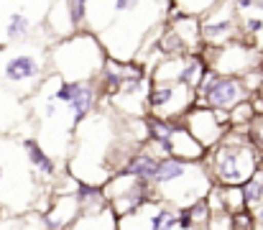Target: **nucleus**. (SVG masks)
<instances>
[{
  "mask_svg": "<svg viewBox=\"0 0 263 230\" xmlns=\"http://www.w3.org/2000/svg\"><path fill=\"white\" fill-rule=\"evenodd\" d=\"M212 176L202 161H179V158H161L159 161V171L151 182V192L154 200L181 210L189 207L199 200L207 197V192L212 189Z\"/></svg>",
  "mask_w": 263,
  "mask_h": 230,
  "instance_id": "obj_1",
  "label": "nucleus"
},
{
  "mask_svg": "<svg viewBox=\"0 0 263 230\" xmlns=\"http://www.w3.org/2000/svg\"><path fill=\"white\" fill-rule=\"evenodd\" d=\"M204 166L215 187H243L261 164V151L248 141L246 128H228L222 141L204 153Z\"/></svg>",
  "mask_w": 263,
  "mask_h": 230,
  "instance_id": "obj_2",
  "label": "nucleus"
},
{
  "mask_svg": "<svg viewBox=\"0 0 263 230\" xmlns=\"http://www.w3.org/2000/svg\"><path fill=\"white\" fill-rule=\"evenodd\" d=\"M105 62V49L87 31H80L64 41H54L49 46V69L62 82H97Z\"/></svg>",
  "mask_w": 263,
  "mask_h": 230,
  "instance_id": "obj_3",
  "label": "nucleus"
},
{
  "mask_svg": "<svg viewBox=\"0 0 263 230\" xmlns=\"http://www.w3.org/2000/svg\"><path fill=\"white\" fill-rule=\"evenodd\" d=\"M49 46H51V41L33 44V39L15 44V49H10L3 57L0 79L21 92L39 90L49 75Z\"/></svg>",
  "mask_w": 263,
  "mask_h": 230,
  "instance_id": "obj_4",
  "label": "nucleus"
},
{
  "mask_svg": "<svg viewBox=\"0 0 263 230\" xmlns=\"http://www.w3.org/2000/svg\"><path fill=\"white\" fill-rule=\"evenodd\" d=\"M251 100V95L246 92L243 82L238 77H220L207 72L202 79V84L194 92V105L197 108H207V110H220V113H230L235 105Z\"/></svg>",
  "mask_w": 263,
  "mask_h": 230,
  "instance_id": "obj_5",
  "label": "nucleus"
},
{
  "mask_svg": "<svg viewBox=\"0 0 263 230\" xmlns=\"http://www.w3.org/2000/svg\"><path fill=\"white\" fill-rule=\"evenodd\" d=\"M49 84L57 102L67 110L74 128L97 110V102H100L97 82H62L59 77L49 75Z\"/></svg>",
  "mask_w": 263,
  "mask_h": 230,
  "instance_id": "obj_6",
  "label": "nucleus"
},
{
  "mask_svg": "<svg viewBox=\"0 0 263 230\" xmlns=\"http://www.w3.org/2000/svg\"><path fill=\"white\" fill-rule=\"evenodd\" d=\"M194 108V90L184 84H154L146 95V113L156 120H172L184 118Z\"/></svg>",
  "mask_w": 263,
  "mask_h": 230,
  "instance_id": "obj_7",
  "label": "nucleus"
},
{
  "mask_svg": "<svg viewBox=\"0 0 263 230\" xmlns=\"http://www.w3.org/2000/svg\"><path fill=\"white\" fill-rule=\"evenodd\" d=\"M102 197L110 205V210L118 218H123V215L136 213L146 202H151L154 192H151V187L146 182H138V179L128 176V174H115V176H110L102 184Z\"/></svg>",
  "mask_w": 263,
  "mask_h": 230,
  "instance_id": "obj_8",
  "label": "nucleus"
},
{
  "mask_svg": "<svg viewBox=\"0 0 263 230\" xmlns=\"http://www.w3.org/2000/svg\"><path fill=\"white\" fill-rule=\"evenodd\" d=\"M263 51L246 41H233L222 49H212V59H207V67L212 75L220 77H246L261 67Z\"/></svg>",
  "mask_w": 263,
  "mask_h": 230,
  "instance_id": "obj_9",
  "label": "nucleus"
},
{
  "mask_svg": "<svg viewBox=\"0 0 263 230\" xmlns=\"http://www.w3.org/2000/svg\"><path fill=\"white\" fill-rule=\"evenodd\" d=\"M238 13H235V3H215L212 10L199 21V36L202 44H207L210 49H222L233 41H238Z\"/></svg>",
  "mask_w": 263,
  "mask_h": 230,
  "instance_id": "obj_10",
  "label": "nucleus"
},
{
  "mask_svg": "<svg viewBox=\"0 0 263 230\" xmlns=\"http://www.w3.org/2000/svg\"><path fill=\"white\" fill-rule=\"evenodd\" d=\"M181 126L189 131V136L204 149V151H212L222 136L228 133V113H220V110H207V108H192L184 118H181Z\"/></svg>",
  "mask_w": 263,
  "mask_h": 230,
  "instance_id": "obj_11",
  "label": "nucleus"
},
{
  "mask_svg": "<svg viewBox=\"0 0 263 230\" xmlns=\"http://www.w3.org/2000/svg\"><path fill=\"white\" fill-rule=\"evenodd\" d=\"M118 230H181L179 228V213L174 207L151 200L143 207H138L130 215L118 218Z\"/></svg>",
  "mask_w": 263,
  "mask_h": 230,
  "instance_id": "obj_12",
  "label": "nucleus"
},
{
  "mask_svg": "<svg viewBox=\"0 0 263 230\" xmlns=\"http://www.w3.org/2000/svg\"><path fill=\"white\" fill-rule=\"evenodd\" d=\"M80 215V202L74 192L69 194H57L54 205L44 213V230H67Z\"/></svg>",
  "mask_w": 263,
  "mask_h": 230,
  "instance_id": "obj_13",
  "label": "nucleus"
},
{
  "mask_svg": "<svg viewBox=\"0 0 263 230\" xmlns=\"http://www.w3.org/2000/svg\"><path fill=\"white\" fill-rule=\"evenodd\" d=\"M21 146H23V156H26V161H28V166H31L33 174H39L44 179H54L59 174V164L54 161V156H49V153L44 151V146L39 144V138H23Z\"/></svg>",
  "mask_w": 263,
  "mask_h": 230,
  "instance_id": "obj_14",
  "label": "nucleus"
},
{
  "mask_svg": "<svg viewBox=\"0 0 263 230\" xmlns=\"http://www.w3.org/2000/svg\"><path fill=\"white\" fill-rule=\"evenodd\" d=\"M204 153L207 151L189 136V131H186L181 123H176L174 136H172V141H169V156H172V158H179V161H202Z\"/></svg>",
  "mask_w": 263,
  "mask_h": 230,
  "instance_id": "obj_15",
  "label": "nucleus"
},
{
  "mask_svg": "<svg viewBox=\"0 0 263 230\" xmlns=\"http://www.w3.org/2000/svg\"><path fill=\"white\" fill-rule=\"evenodd\" d=\"M166 26L176 33V39L184 44L186 54H202V36H199V21L197 18H169Z\"/></svg>",
  "mask_w": 263,
  "mask_h": 230,
  "instance_id": "obj_16",
  "label": "nucleus"
},
{
  "mask_svg": "<svg viewBox=\"0 0 263 230\" xmlns=\"http://www.w3.org/2000/svg\"><path fill=\"white\" fill-rule=\"evenodd\" d=\"M67 230H118V215L110 210V205H105L89 213H80Z\"/></svg>",
  "mask_w": 263,
  "mask_h": 230,
  "instance_id": "obj_17",
  "label": "nucleus"
},
{
  "mask_svg": "<svg viewBox=\"0 0 263 230\" xmlns=\"http://www.w3.org/2000/svg\"><path fill=\"white\" fill-rule=\"evenodd\" d=\"M240 194H243V205H246L248 213H253L261 205V200H263V171L261 169L240 187Z\"/></svg>",
  "mask_w": 263,
  "mask_h": 230,
  "instance_id": "obj_18",
  "label": "nucleus"
},
{
  "mask_svg": "<svg viewBox=\"0 0 263 230\" xmlns=\"http://www.w3.org/2000/svg\"><path fill=\"white\" fill-rule=\"evenodd\" d=\"M253 118H256V110H253L251 100H246V102L235 105V108L228 113V126H230V128H248V123H251Z\"/></svg>",
  "mask_w": 263,
  "mask_h": 230,
  "instance_id": "obj_19",
  "label": "nucleus"
},
{
  "mask_svg": "<svg viewBox=\"0 0 263 230\" xmlns=\"http://www.w3.org/2000/svg\"><path fill=\"white\" fill-rule=\"evenodd\" d=\"M246 133H248V141L263 153V115H256V118L248 123Z\"/></svg>",
  "mask_w": 263,
  "mask_h": 230,
  "instance_id": "obj_20",
  "label": "nucleus"
},
{
  "mask_svg": "<svg viewBox=\"0 0 263 230\" xmlns=\"http://www.w3.org/2000/svg\"><path fill=\"white\" fill-rule=\"evenodd\" d=\"M253 218H256V225H263V200H261V205L253 210Z\"/></svg>",
  "mask_w": 263,
  "mask_h": 230,
  "instance_id": "obj_21",
  "label": "nucleus"
},
{
  "mask_svg": "<svg viewBox=\"0 0 263 230\" xmlns=\"http://www.w3.org/2000/svg\"><path fill=\"white\" fill-rule=\"evenodd\" d=\"M0 187H3V166H0Z\"/></svg>",
  "mask_w": 263,
  "mask_h": 230,
  "instance_id": "obj_22",
  "label": "nucleus"
},
{
  "mask_svg": "<svg viewBox=\"0 0 263 230\" xmlns=\"http://www.w3.org/2000/svg\"><path fill=\"white\" fill-rule=\"evenodd\" d=\"M261 90H263V72H261Z\"/></svg>",
  "mask_w": 263,
  "mask_h": 230,
  "instance_id": "obj_23",
  "label": "nucleus"
}]
</instances>
